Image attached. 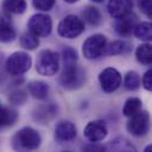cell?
Masks as SVG:
<instances>
[{
  "label": "cell",
  "mask_w": 152,
  "mask_h": 152,
  "mask_svg": "<svg viewBox=\"0 0 152 152\" xmlns=\"http://www.w3.org/2000/svg\"><path fill=\"white\" fill-rule=\"evenodd\" d=\"M26 100V94L25 91L23 90H17V91H13L11 95H10V101L14 104H23Z\"/></svg>",
  "instance_id": "obj_29"
},
{
  "label": "cell",
  "mask_w": 152,
  "mask_h": 152,
  "mask_svg": "<svg viewBox=\"0 0 152 152\" xmlns=\"http://www.w3.org/2000/svg\"><path fill=\"white\" fill-rule=\"evenodd\" d=\"M28 31L37 37H48L52 30V20L48 14L37 13L28 20Z\"/></svg>",
  "instance_id": "obj_7"
},
{
  "label": "cell",
  "mask_w": 152,
  "mask_h": 152,
  "mask_svg": "<svg viewBox=\"0 0 152 152\" xmlns=\"http://www.w3.org/2000/svg\"><path fill=\"white\" fill-rule=\"evenodd\" d=\"M26 1L25 0H4L2 8L5 12L11 14H21L26 11Z\"/></svg>",
  "instance_id": "obj_19"
},
{
  "label": "cell",
  "mask_w": 152,
  "mask_h": 152,
  "mask_svg": "<svg viewBox=\"0 0 152 152\" xmlns=\"http://www.w3.org/2000/svg\"><path fill=\"white\" fill-rule=\"evenodd\" d=\"M133 0H109L107 11L112 18H120L132 12Z\"/></svg>",
  "instance_id": "obj_12"
},
{
  "label": "cell",
  "mask_w": 152,
  "mask_h": 152,
  "mask_svg": "<svg viewBox=\"0 0 152 152\" xmlns=\"http://www.w3.org/2000/svg\"><path fill=\"white\" fill-rule=\"evenodd\" d=\"M91 1H94V2H101V1H103V0H91Z\"/></svg>",
  "instance_id": "obj_35"
},
{
  "label": "cell",
  "mask_w": 152,
  "mask_h": 152,
  "mask_svg": "<svg viewBox=\"0 0 152 152\" xmlns=\"http://www.w3.org/2000/svg\"><path fill=\"white\" fill-rule=\"evenodd\" d=\"M135 24H137V15L131 12L124 17L116 18L114 28H115L116 33L120 34L121 37H128L132 34Z\"/></svg>",
  "instance_id": "obj_11"
},
{
  "label": "cell",
  "mask_w": 152,
  "mask_h": 152,
  "mask_svg": "<svg viewBox=\"0 0 152 152\" xmlns=\"http://www.w3.org/2000/svg\"><path fill=\"white\" fill-rule=\"evenodd\" d=\"M18 119V113L11 108H1L0 109V128L10 127L14 125Z\"/></svg>",
  "instance_id": "obj_21"
},
{
  "label": "cell",
  "mask_w": 152,
  "mask_h": 152,
  "mask_svg": "<svg viewBox=\"0 0 152 152\" xmlns=\"http://www.w3.org/2000/svg\"><path fill=\"white\" fill-rule=\"evenodd\" d=\"M150 126V115L145 110H139L134 115L129 116V120L127 122V131L135 135V137H141L145 135L148 131Z\"/></svg>",
  "instance_id": "obj_8"
},
{
  "label": "cell",
  "mask_w": 152,
  "mask_h": 152,
  "mask_svg": "<svg viewBox=\"0 0 152 152\" xmlns=\"http://www.w3.org/2000/svg\"><path fill=\"white\" fill-rule=\"evenodd\" d=\"M141 84V78L138 72L135 71H128L125 75L124 80V86L128 90H137Z\"/></svg>",
  "instance_id": "obj_26"
},
{
  "label": "cell",
  "mask_w": 152,
  "mask_h": 152,
  "mask_svg": "<svg viewBox=\"0 0 152 152\" xmlns=\"http://www.w3.org/2000/svg\"><path fill=\"white\" fill-rule=\"evenodd\" d=\"M121 75L115 68H106L99 75V82L103 91L113 93L121 86Z\"/></svg>",
  "instance_id": "obj_9"
},
{
  "label": "cell",
  "mask_w": 152,
  "mask_h": 152,
  "mask_svg": "<svg viewBox=\"0 0 152 152\" xmlns=\"http://www.w3.org/2000/svg\"><path fill=\"white\" fill-rule=\"evenodd\" d=\"M84 20L89 24V25H93V26H97L100 23H101V13L100 11L96 8V7H93V6H89L87 7L83 13H82Z\"/></svg>",
  "instance_id": "obj_24"
},
{
  "label": "cell",
  "mask_w": 152,
  "mask_h": 152,
  "mask_svg": "<svg viewBox=\"0 0 152 152\" xmlns=\"http://www.w3.org/2000/svg\"><path fill=\"white\" fill-rule=\"evenodd\" d=\"M59 69V55L51 50H43L36 61V71L42 76H53Z\"/></svg>",
  "instance_id": "obj_3"
},
{
  "label": "cell",
  "mask_w": 152,
  "mask_h": 152,
  "mask_svg": "<svg viewBox=\"0 0 152 152\" xmlns=\"http://www.w3.org/2000/svg\"><path fill=\"white\" fill-rule=\"evenodd\" d=\"M83 31H84V24H83L82 19L76 15H72V14L63 18L59 21L58 28H57L58 34L61 37L68 38V39H74L76 37H78Z\"/></svg>",
  "instance_id": "obj_5"
},
{
  "label": "cell",
  "mask_w": 152,
  "mask_h": 152,
  "mask_svg": "<svg viewBox=\"0 0 152 152\" xmlns=\"http://www.w3.org/2000/svg\"><path fill=\"white\" fill-rule=\"evenodd\" d=\"M150 150H151V145H150V146H147V147H146V148H145V151H146V152H148V151H150Z\"/></svg>",
  "instance_id": "obj_34"
},
{
  "label": "cell",
  "mask_w": 152,
  "mask_h": 152,
  "mask_svg": "<svg viewBox=\"0 0 152 152\" xmlns=\"http://www.w3.org/2000/svg\"><path fill=\"white\" fill-rule=\"evenodd\" d=\"M135 57L139 63L144 65H151L152 63V46L150 43L140 44L135 50Z\"/></svg>",
  "instance_id": "obj_18"
},
{
  "label": "cell",
  "mask_w": 152,
  "mask_h": 152,
  "mask_svg": "<svg viewBox=\"0 0 152 152\" xmlns=\"http://www.w3.org/2000/svg\"><path fill=\"white\" fill-rule=\"evenodd\" d=\"M131 50V44L126 40H114L110 44H107L106 46V51L104 53H107L108 56H116V55H124L129 52Z\"/></svg>",
  "instance_id": "obj_17"
},
{
  "label": "cell",
  "mask_w": 152,
  "mask_h": 152,
  "mask_svg": "<svg viewBox=\"0 0 152 152\" xmlns=\"http://www.w3.org/2000/svg\"><path fill=\"white\" fill-rule=\"evenodd\" d=\"M17 37V32L14 25L8 15L0 14V42L10 43L14 40Z\"/></svg>",
  "instance_id": "obj_13"
},
{
  "label": "cell",
  "mask_w": 152,
  "mask_h": 152,
  "mask_svg": "<svg viewBox=\"0 0 152 152\" xmlns=\"http://www.w3.org/2000/svg\"><path fill=\"white\" fill-rule=\"evenodd\" d=\"M84 150H86V151H104L106 147H104L103 145H97L96 142H93V144L86 146Z\"/></svg>",
  "instance_id": "obj_32"
},
{
  "label": "cell",
  "mask_w": 152,
  "mask_h": 152,
  "mask_svg": "<svg viewBox=\"0 0 152 152\" xmlns=\"http://www.w3.org/2000/svg\"><path fill=\"white\" fill-rule=\"evenodd\" d=\"M0 109H1V106H0Z\"/></svg>",
  "instance_id": "obj_36"
},
{
  "label": "cell",
  "mask_w": 152,
  "mask_h": 152,
  "mask_svg": "<svg viewBox=\"0 0 152 152\" xmlns=\"http://www.w3.org/2000/svg\"><path fill=\"white\" fill-rule=\"evenodd\" d=\"M56 110H57V108L52 103L43 104L36 109V112L33 113V118H34V120L39 121L40 124H46L55 116Z\"/></svg>",
  "instance_id": "obj_16"
},
{
  "label": "cell",
  "mask_w": 152,
  "mask_h": 152,
  "mask_svg": "<svg viewBox=\"0 0 152 152\" xmlns=\"http://www.w3.org/2000/svg\"><path fill=\"white\" fill-rule=\"evenodd\" d=\"M62 57H63V65L77 63V58H78L76 50H74L72 48H65L62 52Z\"/></svg>",
  "instance_id": "obj_27"
},
{
  "label": "cell",
  "mask_w": 152,
  "mask_h": 152,
  "mask_svg": "<svg viewBox=\"0 0 152 152\" xmlns=\"http://www.w3.org/2000/svg\"><path fill=\"white\" fill-rule=\"evenodd\" d=\"M42 137L40 134L31 128L23 127L12 138V147L17 151H33L40 146Z\"/></svg>",
  "instance_id": "obj_1"
},
{
  "label": "cell",
  "mask_w": 152,
  "mask_h": 152,
  "mask_svg": "<svg viewBox=\"0 0 152 152\" xmlns=\"http://www.w3.org/2000/svg\"><path fill=\"white\" fill-rule=\"evenodd\" d=\"M107 133H108V131H107L104 122L100 121V120L88 122L83 131L84 137L91 142H99V141L103 140L107 137Z\"/></svg>",
  "instance_id": "obj_10"
},
{
  "label": "cell",
  "mask_w": 152,
  "mask_h": 152,
  "mask_svg": "<svg viewBox=\"0 0 152 152\" xmlns=\"http://www.w3.org/2000/svg\"><path fill=\"white\" fill-rule=\"evenodd\" d=\"M27 91L37 100H44L49 94V86L43 81H31L27 84Z\"/></svg>",
  "instance_id": "obj_15"
},
{
  "label": "cell",
  "mask_w": 152,
  "mask_h": 152,
  "mask_svg": "<svg viewBox=\"0 0 152 152\" xmlns=\"http://www.w3.org/2000/svg\"><path fill=\"white\" fill-rule=\"evenodd\" d=\"M133 32H134L137 38H139L144 42H150L152 39V26L147 21L137 23Z\"/></svg>",
  "instance_id": "obj_20"
},
{
  "label": "cell",
  "mask_w": 152,
  "mask_h": 152,
  "mask_svg": "<svg viewBox=\"0 0 152 152\" xmlns=\"http://www.w3.org/2000/svg\"><path fill=\"white\" fill-rule=\"evenodd\" d=\"M139 8L148 18H152V13H151V0H139Z\"/></svg>",
  "instance_id": "obj_31"
},
{
  "label": "cell",
  "mask_w": 152,
  "mask_h": 152,
  "mask_svg": "<svg viewBox=\"0 0 152 152\" xmlns=\"http://www.w3.org/2000/svg\"><path fill=\"white\" fill-rule=\"evenodd\" d=\"M106 46H107V38L103 34L96 33L88 37L84 40L82 46V52L86 58L96 59L104 53Z\"/></svg>",
  "instance_id": "obj_6"
},
{
  "label": "cell",
  "mask_w": 152,
  "mask_h": 152,
  "mask_svg": "<svg viewBox=\"0 0 152 152\" xmlns=\"http://www.w3.org/2000/svg\"><path fill=\"white\" fill-rule=\"evenodd\" d=\"M59 82L65 89L72 90L81 88L86 82V72L82 68L77 65V63L63 65V71L59 76Z\"/></svg>",
  "instance_id": "obj_2"
},
{
  "label": "cell",
  "mask_w": 152,
  "mask_h": 152,
  "mask_svg": "<svg viewBox=\"0 0 152 152\" xmlns=\"http://www.w3.org/2000/svg\"><path fill=\"white\" fill-rule=\"evenodd\" d=\"M141 82H142V86H144V88H145L146 90H148V91L152 90V70H151V69L147 70V71L144 74Z\"/></svg>",
  "instance_id": "obj_30"
},
{
  "label": "cell",
  "mask_w": 152,
  "mask_h": 152,
  "mask_svg": "<svg viewBox=\"0 0 152 152\" xmlns=\"http://www.w3.org/2000/svg\"><path fill=\"white\" fill-rule=\"evenodd\" d=\"M32 65V58L27 52L17 51L13 52L6 59L5 68L6 71L12 76H19L25 74Z\"/></svg>",
  "instance_id": "obj_4"
},
{
  "label": "cell",
  "mask_w": 152,
  "mask_h": 152,
  "mask_svg": "<svg viewBox=\"0 0 152 152\" xmlns=\"http://www.w3.org/2000/svg\"><path fill=\"white\" fill-rule=\"evenodd\" d=\"M19 43H20V46L24 48V49H26V50H34L39 45L38 37L34 36L30 31H27V32H25V33L21 34Z\"/></svg>",
  "instance_id": "obj_25"
},
{
  "label": "cell",
  "mask_w": 152,
  "mask_h": 152,
  "mask_svg": "<svg viewBox=\"0 0 152 152\" xmlns=\"http://www.w3.org/2000/svg\"><path fill=\"white\" fill-rule=\"evenodd\" d=\"M32 4L36 10L46 12V11H50L55 6L56 0H32Z\"/></svg>",
  "instance_id": "obj_28"
},
{
  "label": "cell",
  "mask_w": 152,
  "mask_h": 152,
  "mask_svg": "<svg viewBox=\"0 0 152 152\" xmlns=\"http://www.w3.org/2000/svg\"><path fill=\"white\" fill-rule=\"evenodd\" d=\"M139 110H141V100L138 97H129L125 102V106L122 108V113L127 118L134 115Z\"/></svg>",
  "instance_id": "obj_23"
},
{
  "label": "cell",
  "mask_w": 152,
  "mask_h": 152,
  "mask_svg": "<svg viewBox=\"0 0 152 152\" xmlns=\"http://www.w3.org/2000/svg\"><path fill=\"white\" fill-rule=\"evenodd\" d=\"M104 147L108 151H135V147L124 138H116Z\"/></svg>",
  "instance_id": "obj_22"
},
{
  "label": "cell",
  "mask_w": 152,
  "mask_h": 152,
  "mask_svg": "<svg viewBox=\"0 0 152 152\" xmlns=\"http://www.w3.org/2000/svg\"><path fill=\"white\" fill-rule=\"evenodd\" d=\"M65 2H69V4H74V2H76V1H78V0H64Z\"/></svg>",
  "instance_id": "obj_33"
},
{
  "label": "cell",
  "mask_w": 152,
  "mask_h": 152,
  "mask_svg": "<svg viewBox=\"0 0 152 152\" xmlns=\"http://www.w3.org/2000/svg\"><path fill=\"white\" fill-rule=\"evenodd\" d=\"M76 126L70 121H61L55 128V135L59 141H69L76 137Z\"/></svg>",
  "instance_id": "obj_14"
}]
</instances>
